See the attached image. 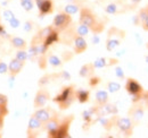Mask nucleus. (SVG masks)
<instances>
[{
  "label": "nucleus",
  "mask_w": 148,
  "mask_h": 138,
  "mask_svg": "<svg viewBox=\"0 0 148 138\" xmlns=\"http://www.w3.org/2000/svg\"><path fill=\"white\" fill-rule=\"evenodd\" d=\"M140 1H141V0H130V2H131V5H132V6H136V5H138Z\"/></svg>",
  "instance_id": "nucleus-38"
},
{
  "label": "nucleus",
  "mask_w": 148,
  "mask_h": 138,
  "mask_svg": "<svg viewBox=\"0 0 148 138\" xmlns=\"http://www.w3.org/2000/svg\"><path fill=\"white\" fill-rule=\"evenodd\" d=\"M146 62H147V64H148V54H147V55H146Z\"/></svg>",
  "instance_id": "nucleus-39"
},
{
  "label": "nucleus",
  "mask_w": 148,
  "mask_h": 138,
  "mask_svg": "<svg viewBox=\"0 0 148 138\" xmlns=\"http://www.w3.org/2000/svg\"><path fill=\"white\" fill-rule=\"evenodd\" d=\"M125 37V31L113 26L107 32L106 37V50L108 52H113L124 40Z\"/></svg>",
  "instance_id": "nucleus-3"
},
{
  "label": "nucleus",
  "mask_w": 148,
  "mask_h": 138,
  "mask_svg": "<svg viewBox=\"0 0 148 138\" xmlns=\"http://www.w3.org/2000/svg\"><path fill=\"white\" fill-rule=\"evenodd\" d=\"M91 31H90V28L88 27V26H86L84 24H82V23H79L76 26H75V33L77 35H80V36H87V35L89 34Z\"/></svg>",
  "instance_id": "nucleus-25"
},
{
  "label": "nucleus",
  "mask_w": 148,
  "mask_h": 138,
  "mask_svg": "<svg viewBox=\"0 0 148 138\" xmlns=\"http://www.w3.org/2000/svg\"><path fill=\"white\" fill-rule=\"evenodd\" d=\"M147 17H148V5L146 7H143V8L139 10V13H138L137 16H136V23L139 24V25H141V24L144 23V20Z\"/></svg>",
  "instance_id": "nucleus-24"
},
{
  "label": "nucleus",
  "mask_w": 148,
  "mask_h": 138,
  "mask_svg": "<svg viewBox=\"0 0 148 138\" xmlns=\"http://www.w3.org/2000/svg\"><path fill=\"white\" fill-rule=\"evenodd\" d=\"M6 72H8V66L3 61H0V74H6Z\"/></svg>",
  "instance_id": "nucleus-35"
},
{
  "label": "nucleus",
  "mask_w": 148,
  "mask_h": 138,
  "mask_svg": "<svg viewBox=\"0 0 148 138\" xmlns=\"http://www.w3.org/2000/svg\"><path fill=\"white\" fill-rule=\"evenodd\" d=\"M47 60H48V65H50L54 68L62 67L63 65V60L54 53H47Z\"/></svg>",
  "instance_id": "nucleus-21"
},
{
  "label": "nucleus",
  "mask_w": 148,
  "mask_h": 138,
  "mask_svg": "<svg viewBox=\"0 0 148 138\" xmlns=\"http://www.w3.org/2000/svg\"><path fill=\"white\" fill-rule=\"evenodd\" d=\"M144 113H145V109H144L143 104L140 102L133 103V105L130 108V110L128 111V116H129V118L133 122L134 126L140 123V121L144 117Z\"/></svg>",
  "instance_id": "nucleus-10"
},
{
  "label": "nucleus",
  "mask_w": 148,
  "mask_h": 138,
  "mask_svg": "<svg viewBox=\"0 0 148 138\" xmlns=\"http://www.w3.org/2000/svg\"><path fill=\"white\" fill-rule=\"evenodd\" d=\"M106 87H107V91L110 93H116L121 89V85L117 82H108Z\"/></svg>",
  "instance_id": "nucleus-27"
},
{
  "label": "nucleus",
  "mask_w": 148,
  "mask_h": 138,
  "mask_svg": "<svg viewBox=\"0 0 148 138\" xmlns=\"http://www.w3.org/2000/svg\"><path fill=\"white\" fill-rule=\"evenodd\" d=\"M81 7H82V6H80L77 2H73V3H69V5H66V6L64 7L63 10L72 16V15H75L76 13H80Z\"/></svg>",
  "instance_id": "nucleus-23"
},
{
  "label": "nucleus",
  "mask_w": 148,
  "mask_h": 138,
  "mask_svg": "<svg viewBox=\"0 0 148 138\" xmlns=\"http://www.w3.org/2000/svg\"><path fill=\"white\" fill-rule=\"evenodd\" d=\"M99 82H100V78H99V77L92 76V77H90V78H89V84H90V86L91 87L96 86L97 84H99Z\"/></svg>",
  "instance_id": "nucleus-31"
},
{
  "label": "nucleus",
  "mask_w": 148,
  "mask_h": 138,
  "mask_svg": "<svg viewBox=\"0 0 148 138\" xmlns=\"http://www.w3.org/2000/svg\"><path fill=\"white\" fill-rule=\"evenodd\" d=\"M72 1H74V2H77V1H79V0H72Z\"/></svg>",
  "instance_id": "nucleus-40"
},
{
  "label": "nucleus",
  "mask_w": 148,
  "mask_h": 138,
  "mask_svg": "<svg viewBox=\"0 0 148 138\" xmlns=\"http://www.w3.org/2000/svg\"><path fill=\"white\" fill-rule=\"evenodd\" d=\"M15 58L21 60V61H23V62H26V60L29 59V52L25 51V49H23V50H17L16 54H15Z\"/></svg>",
  "instance_id": "nucleus-28"
},
{
  "label": "nucleus",
  "mask_w": 148,
  "mask_h": 138,
  "mask_svg": "<svg viewBox=\"0 0 148 138\" xmlns=\"http://www.w3.org/2000/svg\"><path fill=\"white\" fill-rule=\"evenodd\" d=\"M32 28H33V22H31V20L25 22V24H24V31L25 32H31Z\"/></svg>",
  "instance_id": "nucleus-32"
},
{
  "label": "nucleus",
  "mask_w": 148,
  "mask_h": 138,
  "mask_svg": "<svg viewBox=\"0 0 148 138\" xmlns=\"http://www.w3.org/2000/svg\"><path fill=\"white\" fill-rule=\"evenodd\" d=\"M92 64L96 69H100V68H105V67H110V66L116 65V64H117V60L114 59V58H105V57H101V58L96 59Z\"/></svg>",
  "instance_id": "nucleus-17"
},
{
  "label": "nucleus",
  "mask_w": 148,
  "mask_h": 138,
  "mask_svg": "<svg viewBox=\"0 0 148 138\" xmlns=\"http://www.w3.org/2000/svg\"><path fill=\"white\" fill-rule=\"evenodd\" d=\"M125 88L128 91L130 95L132 96V102H140L141 100H144V95L145 92L143 86L139 84V82H137L134 78H128L125 82Z\"/></svg>",
  "instance_id": "nucleus-4"
},
{
  "label": "nucleus",
  "mask_w": 148,
  "mask_h": 138,
  "mask_svg": "<svg viewBox=\"0 0 148 138\" xmlns=\"http://www.w3.org/2000/svg\"><path fill=\"white\" fill-rule=\"evenodd\" d=\"M42 130H45L43 123L32 114L30 117V119H29V124H27V130H26L27 137L30 138L37 137V136H39V134Z\"/></svg>",
  "instance_id": "nucleus-9"
},
{
  "label": "nucleus",
  "mask_w": 148,
  "mask_h": 138,
  "mask_svg": "<svg viewBox=\"0 0 148 138\" xmlns=\"http://www.w3.org/2000/svg\"><path fill=\"white\" fill-rule=\"evenodd\" d=\"M100 1H103V0H100Z\"/></svg>",
  "instance_id": "nucleus-42"
},
{
  "label": "nucleus",
  "mask_w": 148,
  "mask_h": 138,
  "mask_svg": "<svg viewBox=\"0 0 148 138\" xmlns=\"http://www.w3.org/2000/svg\"><path fill=\"white\" fill-rule=\"evenodd\" d=\"M37 6L39 8L40 16H45L48 14H51L54 12V2L53 0H41L37 2Z\"/></svg>",
  "instance_id": "nucleus-15"
},
{
  "label": "nucleus",
  "mask_w": 148,
  "mask_h": 138,
  "mask_svg": "<svg viewBox=\"0 0 148 138\" xmlns=\"http://www.w3.org/2000/svg\"><path fill=\"white\" fill-rule=\"evenodd\" d=\"M21 6L25 12H31L34 8V2L36 0H19Z\"/></svg>",
  "instance_id": "nucleus-26"
},
{
  "label": "nucleus",
  "mask_w": 148,
  "mask_h": 138,
  "mask_svg": "<svg viewBox=\"0 0 148 138\" xmlns=\"http://www.w3.org/2000/svg\"><path fill=\"white\" fill-rule=\"evenodd\" d=\"M7 103H8L7 96L3 94H0V106H7Z\"/></svg>",
  "instance_id": "nucleus-33"
},
{
  "label": "nucleus",
  "mask_w": 148,
  "mask_h": 138,
  "mask_svg": "<svg viewBox=\"0 0 148 138\" xmlns=\"http://www.w3.org/2000/svg\"><path fill=\"white\" fill-rule=\"evenodd\" d=\"M129 7L130 6L125 5L123 1L115 0V1H112L104 7V12L108 15H119V14H123V13L128 12Z\"/></svg>",
  "instance_id": "nucleus-7"
},
{
  "label": "nucleus",
  "mask_w": 148,
  "mask_h": 138,
  "mask_svg": "<svg viewBox=\"0 0 148 138\" xmlns=\"http://www.w3.org/2000/svg\"><path fill=\"white\" fill-rule=\"evenodd\" d=\"M79 23L88 26L93 34H100L105 30V22L98 17L89 7H81Z\"/></svg>",
  "instance_id": "nucleus-1"
},
{
  "label": "nucleus",
  "mask_w": 148,
  "mask_h": 138,
  "mask_svg": "<svg viewBox=\"0 0 148 138\" xmlns=\"http://www.w3.org/2000/svg\"><path fill=\"white\" fill-rule=\"evenodd\" d=\"M9 43L13 48L17 49V50H23V49H26L27 47V43L24 39L19 37V36H12L9 37Z\"/></svg>",
  "instance_id": "nucleus-20"
},
{
  "label": "nucleus",
  "mask_w": 148,
  "mask_h": 138,
  "mask_svg": "<svg viewBox=\"0 0 148 138\" xmlns=\"http://www.w3.org/2000/svg\"><path fill=\"white\" fill-rule=\"evenodd\" d=\"M73 50L75 54H81L83 52L87 50L88 48V43L86 41V39L83 36H80V35L75 34L74 35V39H73Z\"/></svg>",
  "instance_id": "nucleus-14"
},
{
  "label": "nucleus",
  "mask_w": 148,
  "mask_h": 138,
  "mask_svg": "<svg viewBox=\"0 0 148 138\" xmlns=\"http://www.w3.org/2000/svg\"><path fill=\"white\" fill-rule=\"evenodd\" d=\"M144 101H145V105L147 106V109H148V91H147V92H145V95H144Z\"/></svg>",
  "instance_id": "nucleus-37"
},
{
  "label": "nucleus",
  "mask_w": 148,
  "mask_h": 138,
  "mask_svg": "<svg viewBox=\"0 0 148 138\" xmlns=\"http://www.w3.org/2000/svg\"><path fill=\"white\" fill-rule=\"evenodd\" d=\"M74 120V116L73 114H70L67 117H64L62 119L60 122V126L57 130V134H56V138H65L69 137V133H70V127H71V123Z\"/></svg>",
  "instance_id": "nucleus-11"
},
{
  "label": "nucleus",
  "mask_w": 148,
  "mask_h": 138,
  "mask_svg": "<svg viewBox=\"0 0 148 138\" xmlns=\"http://www.w3.org/2000/svg\"><path fill=\"white\" fill-rule=\"evenodd\" d=\"M62 119H63V118H62L57 112H55L54 116L43 124V126H45V130H46L47 134H48V137L56 138V134H57V130H58V128H59V126H60Z\"/></svg>",
  "instance_id": "nucleus-8"
},
{
  "label": "nucleus",
  "mask_w": 148,
  "mask_h": 138,
  "mask_svg": "<svg viewBox=\"0 0 148 138\" xmlns=\"http://www.w3.org/2000/svg\"><path fill=\"white\" fill-rule=\"evenodd\" d=\"M75 95H76V100L80 103H87L90 97V92L87 89H76Z\"/></svg>",
  "instance_id": "nucleus-22"
},
{
  "label": "nucleus",
  "mask_w": 148,
  "mask_h": 138,
  "mask_svg": "<svg viewBox=\"0 0 148 138\" xmlns=\"http://www.w3.org/2000/svg\"><path fill=\"white\" fill-rule=\"evenodd\" d=\"M49 100H50V93L46 88H40L37 92L36 96H34L33 105H34L36 109L43 108V106H46V104L48 103Z\"/></svg>",
  "instance_id": "nucleus-12"
},
{
  "label": "nucleus",
  "mask_w": 148,
  "mask_h": 138,
  "mask_svg": "<svg viewBox=\"0 0 148 138\" xmlns=\"http://www.w3.org/2000/svg\"><path fill=\"white\" fill-rule=\"evenodd\" d=\"M95 66H93L92 62H89V64H84L80 70H79V75H80V77H82V78H90V77H92L93 75H95Z\"/></svg>",
  "instance_id": "nucleus-18"
},
{
  "label": "nucleus",
  "mask_w": 148,
  "mask_h": 138,
  "mask_svg": "<svg viewBox=\"0 0 148 138\" xmlns=\"http://www.w3.org/2000/svg\"><path fill=\"white\" fill-rule=\"evenodd\" d=\"M115 127L119 129V131L121 134H123L127 137H130L133 134V127H134V124H133V122L131 121V119H130L129 117L123 118V117L116 116L115 117Z\"/></svg>",
  "instance_id": "nucleus-6"
},
{
  "label": "nucleus",
  "mask_w": 148,
  "mask_h": 138,
  "mask_svg": "<svg viewBox=\"0 0 148 138\" xmlns=\"http://www.w3.org/2000/svg\"><path fill=\"white\" fill-rule=\"evenodd\" d=\"M75 88L73 85L63 87V89L54 97V102L58 104V108L60 110H66L69 109L73 102L76 100V95H75Z\"/></svg>",
  "instance_id": "nucleus-2"
},
{
  "label": "nucleus",
  "mask_w": 148,
  "mask_h": 138,
  "mask_svg": "<svg viewBox=\"0 0 148 138\" xmlns=\"http://www.w3.org/2000/svg\"><path fill=\"white\" fill-rule=\"evenodd\" d=\"M115 75H116V77H119V78H121V79H124L123 70L120 68V67H116V68H115Z\"/></svg>",
  "instance_id": "nucleus-34"
},
{
  "label": "nucleus",
  "mask_w": 148,
  "mask_h": 138,
  "mask_svg": "<svg viewBox=\"0 0 148 138\" xmlns=\"http://www.w3.org/2000/svg\"><path fill=\"white\" fill-rule=\"evenodd\" d=\"M147 49H148V43H147Z\"/></svg>",
  "instance_id": "nucleus-41"
},
{
  "label": "nucleus",
  "mask_w": 148,
  "mask_h": 138,
  "mask_svg": "<svg viewBox=\"0 0 148 138\" xmlns=\"http://www.w3.org/2000/svg\"><path fill=\"white\" fill-rule=\"evenodd\" d=\"M54 113H55V111H54L51 108H45V106H43V108L37 109L36 112L33 113V116L45 124L47 121L54 116Z\"/></svg>",
  "instance_id": "nucleus-13"
},
{
  "label": "nucleus",
  "mask_w": 148,
  "mask_h": 138,
  "mask_svg": "<svg viewBox=\"0 0 148 138\" xmlns=\"http://www.w3.org/2000/svg\"><path fill=\"white\" fill-rule=\"evenodd\" d=\"M95 102L97 106H103L105 104L108 103V93L104 89H99L96 92L95 95Z\"/></svg>",
  "instance_id": "nucleus-19"
},
{
  "label": "nucleus",
  "mask_w": 148,
  "mask_h": 138,
  "mask_svg": "<svg viewBox=\"0 0 148 138\" xmlns=\"http://www.w3.org/2000/svg\"><path fill=\"white\" fill-rule=\"evenodd\" d=\"M141 26H143V28H144L145 31H148V17L144 20V23L141 24Z\"/></svg>",
  "instance_id": "nucleus-36"
},
{
  "label": "nucleus",
  "mask_w": 148,
  "mask_h": 138,
  "mask_svg": "<svg viewBox=\"0 0 148 138\" xmlns=\"http://www.w3.org/2000/svg\"><path fill=\"white\" fill-rule=\"evenodd\" d=\"M2 17H3L5 20L9 22V20H12L13 18L15 17V15H14V13H13L12 10H9V9H5L3 13H2Z\"/></svg>",
  "instance_id": "nucleus-29"
},
{
  "label": "nucleus",
  "mask_w": 148,
  "mask_h": 138,
  "mask_svg": "<svg viewBox=\"0 0 148 138\" xmlns=\"http://www.w3.org/2000/svg\"><path fill=\"white\" fill-rule=\"evenodd\" d=\"M8 23H9V25H10V27H12V28H17L19 25H21V22H19L16 17H14L12 20H9Z\"/></svg>",
  "instance_id": "nucleus-30"
},
{
  "label": "nucleus",
  "mask_w": 148,
  "mask_h": 138,
  "mask_svg": "<svg viewBox=\"0 0 148 138\" xmlns=\"http://www.w3.org/2000/svg\"><path fill=\"white\" fill-rule=\"evenodd\" d=\"M0 61H1V60H0Z\"/></svg>",
  "instance_id": "nucleus-43"
},
{
  "label": "nucleus",
  "mask_w": 148,
  "mask_h": 138,
  "mask_svg": "<svg viewBox=\"0 0 148 138\" xmlns=\"http://www.w3.org/2000/svg\"><path fill=\"white\" fill-rule=\"evenodd\" d=\"M24 65H25V62L21 61V60L16 59V58L12 59L10 62H9V65H8V74H9L12 77H15L16 75H18L19 72L22 71Z\"/></svg>",
  "instance_id": "nucleus-16"
},
{
  "label": "nucleus",
  "mask_w": 148,
  "mask_h": 138,
  "mask_svg": "<svg viewBox=\"0 0 148 138\" xmlns=\"http://www.w3.org/2000/svg\"><path fill=\"white\" fill-rule=\"evenodd\" d=\"M53 27L55 28L57 32L59 33H63L64 31H66L71 25H72V16L67 13H65L64 10L63 12H59L53 20Z\"/></svg>",
  "instance_id": "nucleus-5"
}]
</instances>
